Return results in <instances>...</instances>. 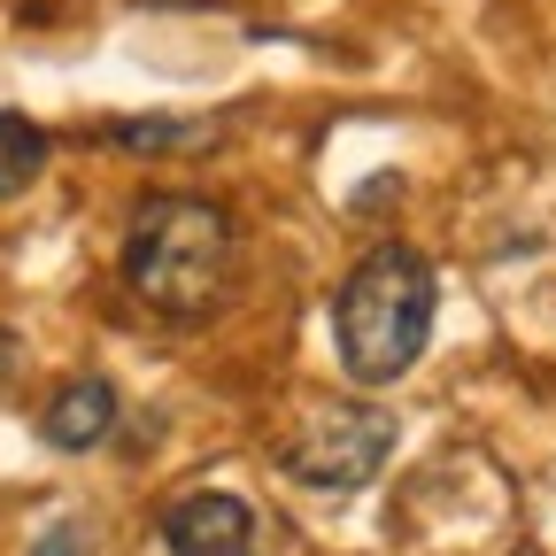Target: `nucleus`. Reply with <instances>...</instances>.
<instances>
[{
    "instance_id": "obj_1",
    "label": "nucleus",
    "mask_w": 556,
    "mask_h": 556,
    "mask_svg": "<svg viewBox=\"0 0 556 556\" xmlns=\"http://www.w3.org/2000/svg\"><path fill=\"white\" fill-rule=\"evenodd\" d=\"M240 232L208 193H148L124 232V287L155 317H208L232 294Z\"/></svg>"
},
{
    "instance_id": "obj_2",
    "label": "nucleus",
    "mask_w": 556,
    "mask_h": 556,
    "mask_svg": "<svg viewBox=\"0 0 556 556\" xmlns=\"http://www.w3.org/2000/svg\"><path fill=\"white\" fill-rule=\"evenodd\" d=\"M433 263L387 240L371 248L356 270L340 278V294H332V340H340V371L356 379V387H394L417 356H426V340H433Z\"/></svg>"
},
{
    "instance_id": "obj_3",
    "label": "nucleus",
    "mask_w": 556,
    "mask_h": 556,
    "mask_svg": "<svg viewBox=\"0 0 556 556\" xmlns=\"http://www.w3.org/2000/svg\"><path fill=\"white\" fill-rule=\"evenodd\" d=\"M387 456H394V409H379V402H302L294 426L278 433L287 479L325 486V495L371 486Z\"/></svg>"
},
{
    "instance_id": "obj_4",
    "label": "nucleus",
    "mask_w": 556,
    "mask_h": 556,
    "mask_svg": "<svg viewBox=\"0 0 556 556\" xmlns=\"http://www.w3.org/2000/svg\"><path fill=\"white\" fill-rule=\"evenodd\" d=\"M163 548L170 556H255V510L225 486H201V495H178L163 510Z\"/></svg>"
},
{
    "instance_id": "obj_5",
    "label": "nucleus",
    "mask_w": 556,
    "mask_h": 556,
    "mask_svg": "<svg viewBox=\"0 0 556 556\" xmlns=\"http://www.w3.org/2000/svg\"><path fill=\"white\" fill-rule=\"evenodd\" d=\"M109 426H116V387H109V379H70V387H54V402L39 409L47 448H70V456L101 448Z\"/></svg>"
},
{
    "instance_id": "obj_6",
    "label": "nucleus",
    "mask_w": 556,
    "mask_h": 556,
    "mask_svg": "<svg viewBox=\"0 0 556 556\" xmlns=\"http://www.w3.org/2000/svg\"><path fill=\"white\" fill-rule=\"evenodd\" d=\"M39 170H47V131H39L31 116H9V109H0V201H16Z\"/></svg>"
},
{
    "instance_id": "obj_7",
    "label": "nucleus",
    "mask_w": 556,
    "mask_h": 556,
    "mask_svg": "<svg viewBox=\"0 0 556 556\" xmlns=\"http://www.w3.org/2000/svg\"><path fill=\"white\" fill-rule=\"evenodd\" d=\"M31 556H86V526H70V518H62V526H47Z\"/></svg>"
},
{
    "instance_id": "obj_8",
    "label": "nucleus",
    "mask_w": 556,
    "mask_h": 556,
    "mask_svg": "<svg viewBox=\"0 0 556 556\" xmlns=\"http://www.w3.org/2000/svg\"><path fill=\"white\" fill-rule=\"evenodd\" d=\"M9 371H16V340H9V332H0V379H9Z\"/></svg>"
}]
</instances>
